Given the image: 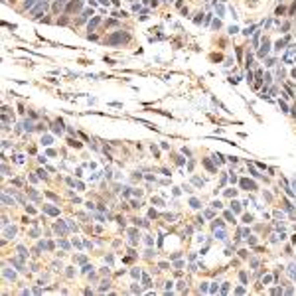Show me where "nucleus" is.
<instances>
[{
	"label": "nucleus",
	"mask_w": 296,
	"mask_h": 296,
	"mask_svg": "<svg viewBox=\"0 0 296 296\" xmlns=\"http://www.w3.org/2000/svg\"><path fill=\"white\" fill-rule=\"evenodd\" d=\"M128 40V36L126 34H122V32H117V34H113V36H109L107 44L109 45H117V44H122V42Z\"/></svg>",
	"instance_id": "f257e3e1"
},
{
	"label": "nucleus",
	"mask_w": 296,
	"mask_h": 296,
	"mask_svg": "<svg viewBox=\"0 0 296 296\" xmlns=\"http://www.w3.org/2000/svg\"><path fill=\"white\" fill-rule=\"evenodd\" d=\"M269 51H270V42L265 38V40H263V45H261V49H259V57H265Z\"/></svg>",
	"instance_id": "f03ea898"
},
{
	"label": "nucleus",
	"mask_w": 296,
	"mask_h": 296,
	"mask_svg": "<svg viewBox=\"0 0 296 296\" xmlns=\"http://www.w3.org/2000/svg\"><path fill=\"white\" fill-rule=\"evenodd\" d=\"M2 235H4V239H12L14 235H16V227H10V225H4V231H2Z\"/></svg>",
	"instance_id": "7ed1b4c3"
},
{
	"label": "nucleus",
	"mask_w": 296,
	"mask_h": 296,
	"mask_svg": "<svg viewBox=\"0 0 296 296\" xmlns=\"http://www.w3.org/2000/svg\"><path fill=\"white\" fill-rule=\"evenodd\" d=\"M83 8V2H81V0H75V2H71V4H69V12H79V10Z\"/></svg>",
	"instance_id": "20e7f679"
},
{
	"label": "nucleus",
	"mask_w": 296,
	"mask_h": 296,
	"mask_svg": "<svg viewBox=\"0 0 296 296\" xmlns=\"http://www.w3.org/2000/svg\"><path fill=\"white\" fill-rule=\"evenodd\" d=\"M2 274H4L6 280H16V274H14V270H10L8 267H4V269H2Z\"/></svg>",
	"instance_id": "39448f33"
},
{
	"label": "nucleus",
	"mask_w": 296,
	"mask_h": 296,
	"mask_svg": "<svg viewBox=\"0 0 296 296\" xmlns=\"http://www.w3.org/2000/svg\"><path fill=\"white\" fill-rule=\"evenodd\" d=\"M42 10H45V2H44V0H42V2H38V4L32 8V14H34V16H38Z\"/></svg>",
	"instance_id": "423d86ee"
},
{
	"label": "nucleus",
	"mask_w": 296,
	"mask_h": 296,
	"mask_svg": "<svg viewBox=\"0 0 296 296\" xmlns=\"http://www.w3.org/2000/svg\"><path fill=\"white\" fill-rule=\"evenodd\" d=\"M241 186H243L245 190H257L255 182H249V180H241Z\"/></svg>",
	"instance_id": "0eeeda50"
},
{
	"label": "nucleus",
	"mask_w": 296,
	"mask_h": 296,
	"mask_svg": "<svg viewBox=\"0 0 296 296\" xmlns=\"http://www.w3.org/2000/svg\"><path fill=\"white\" fill-rule=\"evenodd\" d=\"M2 203H4V205H14V199L8 193H2Z\"/></svg>",
	"instance_id": "6e6552de"
},
{
	"label": "nucleus",
	"mask_w": 296,
	"mask_h": 296,
	"mask_svg": "<svg viewBox=\"0 0 296 296\" xmlns=\"http://www.w3.org/2000/svg\"><path fill=\"white\" fill-rule=\"evenodd\" d=\"M44 209H45V213H49V215H57V213H59L57 207H51V205H45Z\"/></svg>",
	"instance_id": "1a4fd4ad"
},
{
	"label": "nucleus",
	"mask_w": 296,
	"mask_h": 296,
	"mask_svg": "<svg viewBox=\"0 0 296 296\" xmlns=\"http://www.w3.org/2000/svg\"><path fill=\"white\" fill-rule=\"evenodd\" d=\"M55 231H57V233H61V235H65V223H63V221L55 223Z\"/></svg>",
	"instance_id": "9d476101"
},
{
	"label": "nucleus",
	"mask_w": 296,
	"mask_h": 296,
	"mask_svg": "<svg viewBox=\"0 0 296 296\" xmlns=\"http://www.w3.org/2000/svg\"><path fill=\"white\" fill-rule=\"evenodd\" d=\"M99 22H101V18H99V16H95V18H93V20H91V22H89V30H95Z\"/></svg>",
	"instance_id": "9b49d317"
},
{
	"label": "nucleus",
	"mask_w": 296,
	"mask_h": 296,
	"mask_svg": "<svg viewBox=\"0 0 296 296\" xmlns=\"http://www.w3.org/2000/svg\"><path fill=\"white\" fill-rule=\"evenodd\" d=\"M215 235H217V239H221V241H223V239H225V231H223V227H217V229H215Z\"/></svg>",
	"instance_id": "f8f14e48"
},
{
	"label": "nucleus",
	"mask_w": 296,
	"mask_h": 296,
	"mask_svg": "<svg viewBox=\"0 0 296 296\" xmlns=\"http://www.w3.org/2000/svg\"><path fill=\"white\" fill-rule=\"evenodd\" d=\"M54 130L57 132V134H61V130H63V122H61V121H57V122L54 125Z\"/></svg>",
	"instance_id": "ddd939ff"
},
{
	"label": "nucleus",
	"mask_w": 296,
	"mask_h": 296,
	"mask_svg": "<svg viewBox=\"0 0 296 296\" xmlns=\"http://www.w3.org/2000/svg\"><path fill=\"white\" fill-rule=\"evenodd\" d=\"M288 274H290V278H294V280H296V265H290V267H288Z\"/></svg>",
	"instance_id": "4468645a"
},
{
	"label": "nucleus",
	"mask_w": 296,
	"mask_h": 296,
	"mask_svg": "<svg viewBox=\"0 0 296 296\" xmlns=\"http://www.w3.org/2000/svg\"><path fill=\"white\" fill-rule=\"evenodd\" d=\"M51 142H54V138H51V136H42V144H44V146H49Z\"/></svg>",
	"instance_id": "2eb2a0df"
},
{
	"label": "nucleus",
	"mask_w": 296,
	"mask_h": 296,
	"mask_svg": "<svg viewBox=\"0 0 296 296\" xmlns=\"http://www.w3.org/2000/svg\"><path fill=\"white\" fill-rule=\"evenodd\" d=\"M231 209H233L235 213H239V211H241V203H239V202H233V203H231Z\"/></svg>",
	"instance_id": "dca6fc26"
},
{
	"label": "nucleus",
	"mask_w": 296,
	"mask_h": 296,
	"mask_svg": "<svg viewBox=\"0 0 296 296\" xmlns=\"http://www.w3.org/2000/svg\"><path fill=\"white\" fill-rule=\"evenodd\" d=\"M24 130H34V122H32V121H24Z\"/></svg>",
	"instance_id": "f3484780"
},
{
	"label": "nucleus",
	"mask_w": 296,
	"mask_h": 296,
	"mask_svg": "<svg viewBox=\"0 0 296 296\" xmlns=\"http://www.w3.org/2000/svg\"><path fill=\"white\" fill-rule=\"evenodd\" d=\"M190 205H192L193 209H197V207H202V205H199V202H197L196 197H192V199H190Z\"/></svg>",
	"instance_id": "a211bd4d"
},
{
	"label": "nucleus",
	"mask_w": 296,
	"mask_h": 296,
	"mask_svg": "<svg viewBox=\"0 0 296 296\" xmlns=\"http://www.w3.org/2000/svg\"><path fill=\"white\" fill-rule=\"evenodd\" d=\"M286 42H288V38H286V40H278L276 42V49H282L284 45H286Z\"/></svg>",
	"instance_id": "6ab92c4d"
},
{
	"label": "nucleus",
	"mask_w": 296,
	"mask_h": 296,
	"mask_svg": "<svg viewBox=\"0 0 296 296\" xmlns=\"http://www.w3.org/2000/svg\"><path fill=\"white\" fill-rule=\"evenodd\" d=\"M24 6H26V8H34V6H36V0H26Z\"/></svg>",
	"instance_id": "aec40b11"
},
{
	"label": "nucleus",
	"mask_w": 296,
	"mask_h": 296,
	"mask_svg": "<svg viewBox=\"0 0 296 296\" xmlns=\"http://www.w3.org/2000/svg\"><path fill=\"white\" fill-rule=\"evenodd\" d=\"M215 12L219 14V16H223V14H225V8H223L221 4H217V6H215Z\"/></svg>",
	"instance_id": "412c9836"
},
{
	"label": "nucleus",
	"mask_w": 296,
	"mask_h": 296,
	"mask_svg": "<svg viewBox=\"0 0 296 296\" xmlns=\"http://www.w3.org/2000/svg\"><path fill=\"white\" fill-rule=\"evenodd\" d=\"M142 280H144V286H152V284H150V278H148V274H142Z\"/></svg>",
	"instance_id": "4be33fe9"
},
{
	"label": "nucleus",
	"mask_w": 296,
	"mask_h": 296,
	"mask_svg": "<svg viewBox=\"0 0 296 296\" xmlns=\"http://www.w3.org/2000/svg\"><path fill=\"white\" fill-rule=\"evenodd\" d=\"M130 274H132L134 278H138V276H140V270H138V269H132V270H130Z\"/></svg>",
	"instance_id": "5701e85b"
},
{
	"label": "nucleus",
	"mask_w": 296,
	"mask_h": 296,
	"mask_svg": "<svg viewBox=\"0 0 296 296\" xmlns=\"http://www.w3.org/2000/svg\"><path fill=\"white\" fill-rule=\"evenodd\" d=\"M237 32H239L237 26H229V34H237Z\"/></svg>",
	"instance_id": "b1692460"
},
{
	"label": "nucleus",
	"mask_w": 296,
	"mask_h": 296,
	"mask_svg": "<svg viewBox=\"0 0 296 296\" xmlns=\"http://www.w3.org/2000/svg\"><path fill=\"white\" fill-rule=\"evenodd\" d=\"M270 280H273V276H270V274H267V276H265V278H263V284H269V282H270Z\"/></svg>",
	"instance_id": "393cba45"
},
{
	"label": "nucleus",
	"mask_w": 296,
	"mask_h": 296,
	"mask_svg": "<svg viewBox=\"0 0 296 296\" xmlns=\"http://www.w3.org/2000/svg\"><path fill=\"white\" fill-rule=\"evenodd\" d=\"M99 290H101V292H105V290H109V282H103V284H101V288H99Z\"/></svg>",
	"instance_id": "a878e982"
},
{
	"label": "nucleus",
	"mask_w": 296,
	"mask_h": 296,
	"mask_svg": "<svg viewBox=\"0 0 296 296\" xmlns=\"http://www.w3.org/2000/svg\"><path fill=\"white\" fill-rule=\"evenodd\" d=\"M193 184H196V186H203V180H199V178H193Z\"/></svg>",
	"instance_id": "bb28decb"
},
{
	"label": "nucleus",
	"mask_w": 296,
	"mask_h": 296,
	"mask_svg": "<svg viewBox=\"0 0 296 296\" xmlns=\"http://www.w3.org/2000/svg\"><path fill=\"white\" fill-rule=\"evenodd\" d=\"M205 166H207V168H209V170H211V172H215V168H213V164H211V162H209V160H205Z\"/></svg>",
	"instance_id": "cd10ccee"
},
{
	"label": "nucleus",
	"mask_w": 296,
	"mask_h": 296,
	"mask_svg": "<svg viewBox=\"0 0 296 296\" xmlns=\"http://www.w3.org/2000/svg\"><path fill=\"white\" fill-rule=\"evenodd\" d=\"M215 162H217V164H221V162H223V156H221V154H215Z\"/></svg>",
	"instance_id": "c85d7f7f"
},
{
	"label": "nucleus",
	"mask_w": 296,
	"mask_h": 296,
	"mask_svg": "<svg viewBox=\"0 0 296 296\" xmlns=\"http://www.w3.org/2000/svg\"><path fill=\"white\" fill-rule=\"evenodd\" d=\"M199 290H202V292H207V282H202V286H199Z\"/></svg>",
	"instance_id": "c756f323"
},
{
	"label": "nucleus",
	"mask_w": 296,
	"mask_h": 296,
	"mask_svg": "<svg viewBox=\"0 0 296 296\" xmlns=\"http://www.w3.org/2000/svg\"><path fill=\"white\" fill-rule=\"evenodd\" d=\"M243 219H245V223H251V221H253V215H245Z\"/></svg>",
	"instance_id": "7c9ffc66"
},
{
	"label": "nucleus",
	"mask_w": 296,
	"mask_h": 296,
	"mask_svg": "<svg viewBox=\"0 0 296 296\" xmlns=\"http://www.w3.org/2000/svg\"><path fill=\"white\" fill-rule=\"evenodd\" d=\"M59 245H61L63 249H67V247H69V243H67V241H59Z\"/></svg>",
	"instance_id": "2f4dec72"
},
{
	"label": "nucleus",
	"mask_w": 296,
	"mask_h": 296,
	"mask_svg": "<svg viewBox=\"0 0 296 296\" xmlns=\"http://www.w3.org/2000/svg\"><path fill=\"white\" fill-rule=\"evenodd\" d=\"M280 109H282V111H284V113H286V111H288V107H286V103H282V101H280Z\"/></svg>",
	"instance_id": "473e14b6"
},
{
	"label": "nucleus",
	"mask_w": 296,
	"mask_h": 296,
	"mask_svg": "<svg viewBox=\"0 0 296 296\" xmlns=\"http://www.w3.org/2000/svg\"><path fill=\"white\" fill-rule=\"evenodd\" d=\"M132 292H140V286H138V284H132Z\"/></svg>",
	"instance_id": "72a5a7b5"
},
{
	"label": "nucleus",
	"mask_w": 296,
	"mask_h": 296,
	"mask_svg": "<svg viewBox=\"0 0 296 296\" xmlns=\"http://www.w3.org/2000/svg\"><path fill=\"white\" fill-rule=\"evenodd\" d=\"M292 186H294V190H296V178H294V182H292Z\"/></svg>",
	"instance_id": "f704fd0d"
},
{
	"label": "nucleus",
	"mask_w": 296,
	"mask_h": 296,
	"mask_svg": "<svg viewBox=\"0 0 296 296\" xmlns=\"http://www.w3.org/2000/svg\"><path fill=\"white\" fill-rule=\"evenodd\" d=\"M292 75H294V77H296V69H294V71H292Z\"/></svg>",
	"instance_id": "c9c22d12"
}]
</instances>
